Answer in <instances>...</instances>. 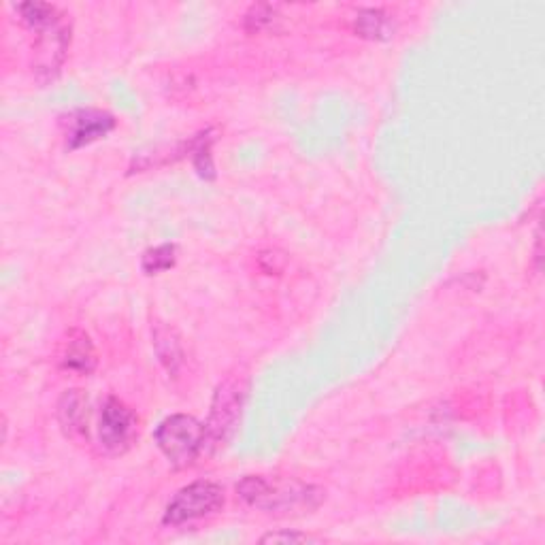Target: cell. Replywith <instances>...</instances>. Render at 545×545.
<instances>
[{"label": "cell", "mask_w": 545, "mask_h": 545, "mask_svg": "<svg viewBox=\"0 0 545 545\" xmlns=\"http://www.w3.org/2000/svg\"><path fill=\"white\" fill-rule=\"evenodd\" d=\"M237 494L245 505L267 511V514H309L316 509L324 494L316 486H305L299 482H269L267 477L247 475L237 484Z\"/></svg>", "instance_id": "6da1fadb"}, {"label": "cell", "mask_w": 545, "mask_h": 545, "mask_svg": "<svg viewBox=\"0 0 545 545\" xmlns=\"http://www.w3.org/2000/svg\"><path fill=\"white\" fill-rule=\"evenodd\" d=\"M156 445L175 469H188L207 452L205 424L186 414L164 418L156 433Z\"/></svg>", "instance_id": "7a4b0ae2"}, {"label": "cell", "mask_w": 545, "mask_h": 545, "mask_svg": "<svg viewBox=\"0 0 545 545\" xmlns=\"http://www.w3.org/2000/svg\"><path fill=\"white\" fill-rule=\"evenodd\" d=\"M247 399V382L241 375H230L213 394L211 414L205 422L207 452H218L233 439L241 422L243 405Z\"/></svg>", "instance_id": "3957f363"}, {"label": "cell", "mask_w": 545, "mask_h": 545, "mask_svg": "<svg viewBox=\"0 0 545 545\" xmlns=\"http://www.w3.org/2000/svg\"><path fill=\"white\" fill-rule=\"evenodd\" d=\"M224 488L216 482L201 480L181 488L167 505L162 522L167 526H181L194 520H203L224 507Z\"/></svg>", "instance_id": "277c9868"}, {"label": "cell", "mask_w": 545, "mask_h": 545, "mask_svg": "<svg viewBox=\"0 0 545 545\" xmlns=\"http://www.w3.org/2000/svg\"><path fill=\"white\" fill-rule=\"evenodd\" d=\"M137 416L124 401L107 396L98 414V443L111 454L120 456L137 439Z\"/></svg>", "instance_id": "5b68a950"}, {"label": "cell", "mask_w": 545, "mask_h": 545, "mask_svg": "<svg viewBox=\"0 0 545 545\" xmlns=\"http://www.w3.org/2000/svg\"><path fill=\"white\" fill-rule=\"evenodd\" d=\"M115 128V118L101 109H79L69 115L66 122V147L71 152L92 145L98 139H105Z\"/></svg>", "instance_id": "8992f818"}, {"label": "cell", "mask_w": 545, "mask_h": 545, "mask_svg": "<svg viewBox=\"0 0 545 545\" xmlns=\"http://www.w3.org/2000/svg\"><path fill=\"white\" fill-rule=\"evenodd\" d=\"M58 420L66 437L88 439L90 405L84 390H66L58 403Z\"/></svg>", "instance_id": "52a82bcc"}, {"label": "cell", "mask_w": 545, "mask_h": 545, "mask_svg": "<svg viewBox=\"0 0 545 545\" xmlns=\"http://www.w3.org/2000/svg\"><path fill=\"white\" fill-rule=\"evenodd\" d=\"M60 367L77 375H90L96 369V352L90 337L81 330H71L60 354Z\"/></svg>", "instance_id": "ba28073f"}, {"label": "cell", "mask_w": 545, "mask_h": 545, "mask_svg": "<svg viewBox=\"0 0 545 545\" xmlns=\"http://www.w3.org/2000/svg\"><path fill=\"white\" fill-rule=\"evenodd\" d=\"M154 348H156V354L164 365V369H167L171 375H177L179 367L184 365V350H181V343L171 328L156 326Z\"/></svg>", "instance_id": "9c48e42d"}, {"label": "cell", "mask_w": 545, "mask_h": 545, "mask_svg": "<svg viewBox=\"0 0 545 545\" xmlns=\"http://www.w3.org/2000/svg\"><path fill=\"white\" fill-rule=\"evenodd\" d=\"M356 30L360 37L365 39H373V41H384L390 39L394 26L390 15L382 9H365L358 13L356 18Z\"/></svg>", "instance_id": "30bf717a"}, {"label": "cell", "mask_w": 545, "mask_h": 545, "mask_svg": "<svg viewBox=\"0 0 545 545\" xmlns=\"http://www.w3.org/2000/svg\"><path fill=\"white\" fill-rule=\"evenodd\" d=\"M15 11L20 13V20L32 32H41L62 22L60 11L54 5H47V3H24L15 7Z\"/></svg>", "instance_id": "8fae6325"}, {"label": "cell", "mask_w": 545, "mask_h": 545, "mask_svg": "<svg viewBox=\"0 0 545 545\" xmlns=\"http://www.w3.org/2000/svg\"><path fill=\"white\" fill-rule=\"evenodd\" d=\"M177 262V245L173 243H162L158 247H152L143 254L141 269L147 275H158L175 267Z\"/></svg>", "instance_id": "7c38bea8"}, {"label": "cell", "mask_w": 545, "mask_h": 545, "mask_svg": "<svg viewBox=\"0 0 545 545\" xmlns=\"http://www.w3.org/2000/svg\"><path fill=\"white\" fill-rule=\"evenodd\" d=\"M211 137H209V132H203V135H198L194 147H192V152H194V167L196 171L201 173L203 177L211 179L213 177V162H211Z\"/></svg>", "instance_id": "4fadbf2b"}, {"label": "cell", "mask_w": 545, "mask_h": 545, "mask_svg": "<svg viewBox=\"0 0 545 545\" xmlns=\"http://www.w3.org/2000/svg\"><path fill=\"white\" fill-rule=\"evenodd\" d=\"M273 9L271 7H254L250 13H247V28L258 32L264 26L273 24Z\"/></svg>", "instance_id": "5bb4252c"}, {"label": "cell", "mask_w": 545, "mask_h": 545, "mask_svg": "<svg viewBox=\"0 0 545 545\" xmlns=\"http://www.w3.org/2000/svg\"><path fill=\"white\" fill-rule=\"evenodd\" d=\"M262 543H309V541H316L309 535H303V533H294V531H279V533H269L264 535L260 539Z\"/></svg>", "instance_id": "9a60e30c"}]
</instances>
